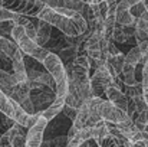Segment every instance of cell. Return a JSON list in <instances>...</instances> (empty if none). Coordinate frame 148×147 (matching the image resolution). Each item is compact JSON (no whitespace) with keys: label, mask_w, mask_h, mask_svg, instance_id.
<instances>
[{"label":"cell","mask_w":148,"mask_h":147,"mask_svg":"<svg viewBox=\"0 0 148 147\" xmlns=\"http://www.w3.org/2000/svg\"><path fill=\"white\" fill-rule=\"evenodd\" d=\"M36 19L49 23L53 28H58L68 38H78L89 30V25L82 13L62 6L50 7L46 4Z\"/></svg>","instance_id":"1"},{"label":"cell","mask_w":148,"mask_h":147,"mask_svg":"<svg viewBox=\"0 0 148 147\" xmlns=\"http://www.w3.org/2000/svg\"><path fill=\"white\" fill-rule=\"evenodd\" d=\"M10 36H12V39L16 42V45L19 46V49L22 50L23 55H26V56L35 59V61L39 62V63H43L45 59L48 58V55L50 53L49 49L43 48V46H39L33 39H30V38L26 35L25 28L20 26V25H16V26L13 28Z\"/></svg>","instance_id":"2"},{"label":"cell","mask_w":148,"mask_h":147,"mask_svg":"<svg viewBox=\"0 0 148 147\" xmlns=\"http://www.w3.org/2000/svg\"><path fill=\"white\" fill-rule=\"evenodd\" d=\"M0 112L12 120H14L19 126L25 127V128H32L38 118H39V114L38 115H29L13 98H10L1 88H0Z\"/></svg>","instance_id":"3"},{"label":"cell","mask_w":148,"mask_h":147,"mask_svg":"<svg viewBox=\"0 0 148 147\" xmlns=\"http://www.w3.org/2000/svg\"><path fill=\"white\" fill-rule=\"evenodd\" d=\"M45 6L46 3L42 0H0V7L22 16L38 17V14Z\"/></svg>","instance_id":"4"},{"label":"cell","mask_w":148,"mask_h":147,"mask_svg":"<svg viewBox=\"0 0 148 147\" xmlns=\"http://www.w3.org/2000/svg\"><path fill=\"white\" fill-rule=\"evenodd\" d=\"M29 84H30V88H32V91H30V99L33 102V107H35L36 114H40V112L46 111L50 105L55 102V99H56V91L53 88L35 84L32 81H29Z\"/></svg>","instance_id":"5"},{"label":"cell","mask_w":148,"mask_h":147,"mask_svg":"<svg viewBox=\"0 0 148 147\" xmlns=\"http://www.w3.org/2000/svg\"><path fill=\"white\" fill-rule=\"evenodd\" d=\"M94 98H95L97 111H98V114L102 121L111 123V124H119V123H124V121L131 120L125 111L119 110L118 107H115V105H114L112 102H109L108 99L97 98V97H94Z\"/></svg>","instance_id":"6"},{"label":"cell","mask_w":148,"mask_h":147,"mask_svg":"<svg viewBox=\"0 0 148 147\" xmlns=\"http://www.w3.org/2000/svg\"><path fill=\"white\" fill-rule=\"evenodd\" d=\"M112 85H118V84L115 82V79L109 74L106 65L97 68L94 75H91V90H92V95L94 97L106 99V90L109 87H112Z\"/></svg>","instance_id":"7"},{"label":"cell","mask_w":148,"mask_h":147,"mask_svg":"<svg viewBox=\"0 0 148 147\" xmlns=\"http://www.w3.org/2000/svg\"><path fill=\"white\" fill-rule=\"evenodd\" d=\"M48 126H49V121L39 114L36 124L32 128H29L26 133V147H42Z\"/></svg>","instance_id":"8"},{"label":"cell","mask_w":148,"mask_h":147,"mask_svg":"<svg viewBox=\"0 0 148 147\" xmlns=\"http://www.w3.org/2000/svg\"><path fill=\"white\" fill-rule=\"evenodd\" d=\"M106 99L109 102H112L115 107H118L119 110L125 111L128 110V104H130V98L127 97V94L122 91L121 87L118 85H112L106 90Z\"/></svg>","instance_id":"9"},{"label":"cell","mask_w":148,"mask_h":147,"mask_svg":"<svg viewBox=\"0 0 148 147\" xmlns=\"http://www.w3.org/2000/svg\"><path fill=\"white\" fill-rule=\"evenodd\" d=\"M50 33H52V26H50L49 23L43 22V20H39L38 22V32H36V43L39 46H43L45 48V45L49 42Z\"/></svg>","instance_id":"10"},{"label":"cell","mask_w":148,"mask_h":147,"mask_svg":"<svg viewBox=\"0 0 148 147\" xmlns=\"http://www.w3.org/2000/svg\"><path fill=\"white\" fill-rule=\"evenodd\" d=\"M12 68H13V75L16 77L17 82H26L27 81V69L25 63V55L12 61Z\"/></svg>","instance_id":"11"},{"label":"cell","mask_w":148,"mask_h":147,"mask_svg":"<svg viewBox=\"0 0 148 147\" xmlns=\"http://www.w3.org/2000/svg\"><path fill=\"white\" fill-rule=\"evenodd\" d=\"M135 72H137V66L125 62L122 69V84L125 87H134L138 84V81L135 79Z\"/></svg>","instance_id":"12"},{"label":"cell","mask_w":148,"mask_h":147,"mask_svg":"<svg viewBox=\"0 0 148 147\" xmlns=\"http://www.w3.org/2000/svg\"><path fill=\"white\" fill-rule=\"evenodd\" d=\"M115 20L119 26H135L137 23V19L131 14L130 10H116Z\"/></svg>","instance_id":"13"},{"label":"cell","mask_w":148,"mask_h":147,"mask_svg":"<svg viewBox=\"0 0 148 147\" xmlns=\"http://www.w3.org/2000/svg\"><path fill=\"white\" fill-rule=\"evenodd\" d=\"M125 62H127V63H131V65H134V66H137V65H140V63L144 65L145 59H144V56H143L140 48L135 46V48H132L125 55Z\"/></svg>","instance_id":"14"},{"label":"cell","mask_w":148,"mask_h":147,"mask_svg":"<svg viewBox=\"0 0 148 147\" xmlns=\"http://www.w3.org/2000/svg\"><path fill=\"white\" fill-rule=\"evenodd\" d=\"M66 144H68V136H56L45 139L42 147H66Z\"/></svg>","instance_id":"15"},{"label":"cell","mask_w":148,"mask_h":147,"mask_svg":"<svg viewBox=\"0 0 148 147\" xmlns=\"http://www.w3.org/2000/svg\"><path fill=\"white\" fill-rule=\"evenodd\" d=\"M128 39H130V36L125 33V30H124V26H119V25H116V26H115V29H114L112 42L122 43V42H127Z\"/></svg>","instance_id":"16"},{"label":"cell","mask_w":148,"mask_h":147,"mask_svg":"<svg viewBox=\"0 0 148 147\" xmlns=\"http://www.w3.org/2000/svg\"><path fill=\"white\" fill-rule=\"evenodd\" d=\"M94 141L98 144V147H119L118 143H116V140L111 134H108L105 137H99V139L94 140Z\"/></svg>","instance_id":"17"},{"label":"cell","mask_w":148,"mask_h":147,"mask_svg":"<svg viewBox=\"0 0 148 147\" xmlns=\"http://www.w3.org/2000/svg\"><path fill=\"white\" fill-rule=\"evenodd\" d=\"M14 26H16L14 20H7V22H1V23H0V36H4V38H6L7 35H10Z\"/></svg>","instance_id":"18"},{"label":"cell","mask_w":148,"mask_h":147,"mask_svg":"<svg viewBox=\"0 0 148 147\" xmlns=\"http://www.w3.org/2000/svg\"><path fill=\"white\" fill-rule=\"evenodd\" d=\"M138 3H141V1L140 0H119L116 10H131V7H134Z\"/></svg>","instance_id":"19"},{"label":"cell","mask_w":148,"mask_h":147,"mask_svg":"<svg viewBox=\"0 0 148 147\" xmlns=\"http://www.w3.org/2000/svg\"><path fill=\"white\" fill-rule=\"evenodd\" d=\"M62 114L65 115V118H68V120H71V121L73 123V121H75V118H76L78 110H76V108H72V107L65 105V107H63V110H62Z\"/></svg>","instance_id":"20"},{"label":"cell","mask_w":148,"mask_h":147,"mask_svg":"<svg viewBox=\"0 0 148 147\" xmlns=\"http://www.w3.org/2000/svg\"><path fill=\"white\" fill-rule=\"evenodd\" d=\"M16 16H17L16 13H13V12H10L7 9L0 7V23L1 22H7V20H14Z\"/></svg>","instance_id":"21"},{"label":"cell","mask_w":148,"mask_h":147,"mask_svg":"<svg viewBox=\"0 0 148 147\" xmlns=\"http://www.w3.org/2000/svg\"><path fill=\"white\" fill-rule=\"evenodd\" d=\"M130 12H131V14H132L135 19H138V17L145 12V6H144L143 3H138V4H135L134 7H131V10H130Z\"/></svg>","instance_id":"22"},{"label":"cell","mask_w":148,"mask_h":147,"mask_svg":"<svg viewBox=\"0 0 148 147\" xmlns=\"http://www.w3.org/2000/svg\"><path fill=\"white\" fill-rule=\"evenodd\" d=\"M12 147H26V134H17L12 143Z\"/></svg>","instance_id":"23"},{"label":"cell","mask_w":148,"mask_h":147,"mask_svg":"<svg viewBox=\"0 0 148 147\" xmlns=\"http://www.w3.org/2000/svg\"><path fill=\"white\" fill-rule=\"evenodd\" d=\"M134 147H148V139H141V140H137L132 143Z\"/></svg>","instance_id":"24"},{"label":"cell","mask_w":148,"mask_h":147,"mask_svg":"<svg viewBox=\"0 0 148 147\" xmlns=\"http://www.w3.org/2000/svg\"><path fill=\"white\" fill-rule=\"evenodd\" d=\"M79 1H82L84 4L92 6V4H101V3H103V1H106V0H79Z\"/></svg>","instance_id":"25"},{"label":"cell","mask_w":148,"mask_h":147,"mask_svg":"<svg viewBox=\"0 0 148 147\" xmlns=\"http://www.w3.org/2000/svg\"><path fill=\"white\" fill-rule=\"evenodd\" d=\"M92 141V140H91ZM91 141H85V143H82L79 147H91Z\"/></svg>","instance_id":"26"},{"label":"cell","mask_w":148,"mask_h":147,"mask_svg":"<svg viewBox=\"0 0 148 147\" xmlns=\"http://www.w3.org/2000/svg\"><path fill=\"white\" fill-rule=\"evenodd\" d=\"M140 1H141V3H143V4L145 6V10L148 12V0H140Z\"/></svg>","instance_id":"27"}]
</instances>
